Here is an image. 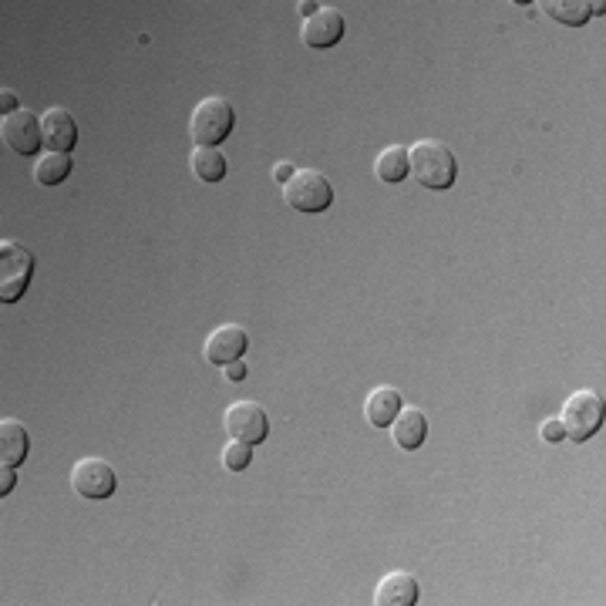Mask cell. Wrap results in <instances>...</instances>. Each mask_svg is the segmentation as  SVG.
I'll use <instances>...</instances> for the list:
<instances>
[{
    "label": "cell",
    "instance_id": "obj_1",
    "mask_svg": "<svg viewBox=\"0 0 606 606\" xmlns=\"http://www.w3.org/2000/svg\"><path fill=\"white\" fill-rule=\"evenodd\" d=\"M408 165H411V176L431 192L452 189L455 179H458V162H455L452 149L442 142H435V139H421V142L411 145Z\"/></svg>",
    "mask_w": 606,
    "mask_h": 606
},
{
    "label": "cell",
    "instance_id": "obj_2",
    "mask_svg": "<svg viewBox=\"0 0 606 606\" xmlns=\"http://www.w3.org/2000/svg\"><path fill=\"white\" fill-rule=\"evenodd\" d=\"M233 125H236L233 105H229L226 98H219V95H209V98H202L196 105V112H192L189 132H192V142L219 149V142L229 139Z\"/></svg>",
    "mask_w": 606,
    "mask_h": 606
},
{
    "label": "cell",
    "instance_id": "obj_3",
    "mask_svg": "<svg viewBox=\"0 0 606 606\" xmlns=\"http://www.w3.org/2000/svg\"><path fill=\"white\" fill-rule=\"evenodd\" d=\"M603 411H606V404L596 391L569 394L563 404V418H559L566 428V438H573V442H590L596 431L603 428Z\"/></svg>",
    "mask_w": 606,
    "mask_h": 606
},
{
    "label": "cell",
    "instance_id": "obj_4",
    "mask_svg": "<svg viewBox=\"0 0 606 606\" xmlns=\"http://www.w3.org/2000/svg\"><path fill=\"white\" fill-rule=\"evenodd\" d=\"M283 199L297 213H324L334 202V186L317 169H297L293 179L283 186Z\"/></svg>",
    "mask_w": 606,
    "mask_h": 606
},
{
    "label": "cell",
    "instance_id": "obj_5",
    "mask_svg": "<svg viewBox=\"0 0 606 606\" xmlns=\"http://www.w3.org/2000/svg\"><path fill=\"white\" fill-rule=\"evenodd\" d=\"M34 273V253L24 250L17 240L0 243V300L17 303L24 297L27 283Z\"/></svg>",
    "mask_w": 606,
    "mask_h": 606
},
{
    "label": "cell",
    "instance_id": "obj_6",
    "mask_svg": "<svg viewBox=\"0 0 606 606\" xmlns=\"http://www.w3.org/2000/svg\"><path fill=\"white\" fill-rule=\"evenodd\" d=\"M226 435L233 442H246V445H260L270 435V421H266L263 404L256 401H233L223 415Z\"/></svg>",
    "mask_w": 606,
    "mask_h": 606
},
{
    "label": "cell",
    "instance_id": "obj_7",
    "mask_svg": "<svg viewBox=\"0 0 606 606\" xmlns=\"http://www.w3.org/2000/svg\"><path fill=\"white\" fill-rule=\"evenodd\" d=\"M71 489H75L81 499L101 502L108 499V495H115L118 475L105 458H81V462L71 468Z\"/></svg>",
    "mask_w": 606,
    "mask_h": 606
},
{
    "label": "cell",
    "instance_id": "obj_8",
    "mask_svg": "<svg viewBox=\"0 0 606 606\" xmlns=\"http://www.w3.org/2000/svg\"><path fill=\"white\" fill-rule=\"evenodd\" d=\"M0 139L7 142V149H14L17 155H38L44 145V132H41V118H34V112H14L4 115L0 122Z\"/></svg>",
    "mask_w": 606,
    "mask_h": 606
},
{
    "label": "cell",
    "instance_id": "obj_9",
    "mask_svg": "<svg viewBox=\"0 0 606 606\" xmlns=\"http://www.w3.org/2000/svg\"><path fill=\"white\" fill-rule=\"evenodd\" d=\"M250 351V334L240 324H223L216 327L213 334L206 337V347H202V357L216 367H226L233 361H243V354Z\"/></svg>",
    "mask_w": 606,
    "mask_h": 606
},
{
    "label": "cell",
    "instance_id": "obj_10",
    "mask_svg": "<svg viewBox=\"0 0 606 606\" xmlns=\"http://www.w3.org/2000/svg\"><path fill=\"white\" fill-rule=\"evenodd\" d=\"M300 38L307 48H334L337 41L344 38V17L341 11H334V7H320V11L310 17V21H303V31Z\"/></svg>",
    "mask_w": 606,
    "mask_h": 606
},
{
    "label": "cell",
    "instance_id": "obj_11",
    "mask_svg": "<svg viewBox=\"0 0 606 606\" xmlns=\"http://www.w3.org/2000/svg\"><path fill=\"white\" fill-rule=\"evenodd\" d=\"M41 132H44V145H48L51 152L68 155L78 142V125L75 118H71V112H64V108H48V112L41 115Z\"/></svg>",
    "mask_w": 606,
    "mask_h": 606
},
{
    "label": "cell",
    "instance_id": "obj_12",
    "mask_svg": "<svg viewBox=\"0 0 606 606\" xmlns=\"http://www.w3.org/2000/svg\"><path fill=\"white\" fill-rule=\"evenodd\" d=\"M374 603L378 606H415L418 603L415 576L404 573V569H394V573H388L378 583V590H374Z\"/></svg>",
    "mask_w": 606,
    "mask_h": 606
},
{
    "label": "cell",
    "instance_id": "obj_13",
    "mask_svg": "<svg viewBox=\"0 0 606 606\" xmlns=\"http://www.w3.org/2000/svg\"><path fill=\"white\" fill-rule=\"evenodd\" d=\"M391 435H394V442H398V448H404V452H415V448H421V445H425V438H428L425 411L401 408L398 418L391 421Z\"/></svg>",
    "mask_w": 606,
    "mask_h": 606
},
{
    "label": "cell",
    "instance_id": "obj_14",
    "mask_svg": "<svg viewBox=\"0 0 606 606\" xmlns=\"http://www.w3.org/2000/svg\"><path fill=\"white\" fill-rule=\"evenodd\" d=\"M404 408L401 394L388 388V384H381V388H374L371 394H367L364 401V418L371 421L374 428H391V421L398 418V411Z\"/></svg>",
    "mask_w": 606,
    "mask_h": 606
},
{
    "label": "cell",
    "instance_id": "obj_15",
    "mask_svg": "<svg viewBox=\"0 0 606 606\" xmlns=\"http://www.w3.org/2000/svg\"><path fill=\"white\" fill-rule=\"evenodd\" d=\"M27 448H31V438H27V428L21 421L4 418L0 421V465H21L27 458Z\"/></svg>",
    "mask_w": 606,
    "mask_h": 606
},
{
    "label": "cell",
    "instance_id": "obj_16",
    "mask_svg": "<svg viewBox=\"0 0 606 606\" xmlns=\"http://www.w3.org/2000/svg\"><path fill=\"white\" fill-rule=\"evenodd\" d=\"M374 176L381 182H388V186H398L411 176V165H408V149L404 145H388L378 159H374Z\"/></svg>",
    "mask_w": 606,
    "mask_h": 606
},
{
    "label": "cell",
    "instance_id": "obj_17",
    "mask_svg": "<svg viewBox=\"0 0 606 606\" xmlns=\"http://www.w3.org/2000/svg\"><path fill=\"white\" fill-rule=\"evenodd\" d=\"M189 165H192V172H196V179H202V182H223L229 172L226 155L213 149V145H199V149L192 152Z\"/></svg>",
    "mask_w": 606,
    "mask_h": 606
},
{
    "label": "cell",
    "instance_id": "obj_18",
    "mask_svg": "<svg viewBox=\"0 0 606 606\" xmlns=\"http://www.w3.org/2000/svg\"><path fill=\"white\" fill-rule=\"evenodd\" d=\"M543 11L549 17H556L559 24L580 27V24H586L596 14V4H586V0H546Z\"/></svg>",
    "mask_w": 606,
    "mask_h": 606
},
{
    "label": "cell",
    "instance_id": "obj_19",
    "mask_svg": "<svg viewBox=\"0 0 606 606\" xmlns=\"http://www.w3.org/2000/svg\"><path fill=\"white\" fill-rule=\"evenodd\" d=\"M71 155H64V152H48V155H41L38 159V165H34V179L41 182V186H61L64 179L71 176Z\"/></svg>",
    "mask_w": 606,
    "mask_h": 606
},
{
    "label": "cell",
    "instance_id": "obj_20",
    "mask_svg": "<svg viewBox=\"0 0 606 606\" xmlns=\"http://www.w3.org/2000/svg\"><path fill=\"white\" fill-rule=\"evenodd\" d=\"M223 465L229 468V472H243V468L253 465V445L246 442H229L223 448Z\"/></svg>",
    "mask_w": 606,
    "mask_h": 606
},
{
    "label": "cell",
    "instance_id": "obj_21",
    "mask_svg": "<svg viewBox=\"0 0 606 606\" xmlns=\"http://www.w3.org/2000/svg\"><path fill=\"white\" fill-rule=\"evenodd\" d=\"M539 435H543V442H549V445L566 442V428H563V421H546V425L539 428Z\"/></svg>",
    "mask_w": 606,
    "mask_h": 606
},
{
    "label": "cell",
    "instance_id": "obj_22",
    "mask_svg": "<svg viewBox=\"0 0 606 606\" xmlns=\"http://www.w3.org/2000/svg\"><path fill=\"white\" fill-rule=\"evenodd\" d=\"M293 172H297V165H293V162H277V165H273V179L283 182V186L293 179Z\"/></svg>",
    "mask_w": 606,
    "mask_h": 606
},
{
    "label": "cell",
    "instance_id": "obj_23",
    "mask_svg": "<svg viewBox=\"0 0 606 606\" xmlns=\"http://www.w3.org/2000/svg\"><path fill=\"white\" fill-rule=\"evenodd\" d=\"M223 374L229 381H246V374H250V371H246V361H233V364L223 367Z\"/></svg>",
    "mask_w": 606,
    "mask_h": 606
},
{
    "label": "cell",
    "instance_id": "obj_24",
    "mask_svg": "<svg viewBox=\"0 0 606 606\" xmlns=\"http://www.w3.org/2000/svg\"><path fill=\"white\" fill-rule=\"evenodd\" d=\"M14 482H17V475H14V465H4L0 468V495H7L14 489Z\"/></svg>",
    "mask_w": 606,
    "mask_h": 606
},
{
    "label": "cell",
    "instance_id": "obj_25",
    "mask_svg": "<svg viewBox=\"0 0 606 606\" xmlns=\"http://www.w3.org/2000/svg\"><path fill=\"white\" fill-rule=\"evenodd\" d=\"M0 108H4V115H14V112H21V108H17V98L11 95V91H0Z\"/></svg>",
    "mask_w": 606,
    "mask_h": 606
},
{
    "label": "cell",
    "instance_id": "obj_26",
    "mask_svg": "<svg viewBox=\"0 0 606 606\" xmlns=\"http://www.w3.org/2000/svg\"><path fill=\"white\" fill-rule=\"evenodd\" d=\"M297 11H300L303 21H310V17L320 11V4H314V0H303V4H297Z\"/></svg>",
    "mask_w": 606,
    "mask_h": 606
}]
</instances>
